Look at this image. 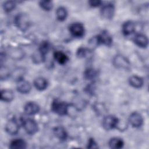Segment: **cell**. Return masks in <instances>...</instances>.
Returning a JSON list of instances; mask_svg holds the SVG:
<instances>
[{"instance_id":"28","label":"cell","mask_w":149,"mask_h":149,"mask_svg":"<svg viewBox=\"0 0 149 149\" xmlns=\"http://www.w3.org/2000/svg\"><path fill=\"white\" fill-rule=\"evenodd\" d=\"M96 71L93 69H87L84 73V78L87 80H92L96 76Z\"/></svg>"},{"instance_id":"23","label":"cell","mask_w":149,"mask_h":149,"mask_svg":"<svg viewBox=\"0 0 149 149\" xmlns=\"http://www.w3.org/2000/svg\"><path fill=\"white\" fill-rule=\"evenodd\" d=\"M32 59L36 63L42 62L45 59V55H44L39 49L36 51L32 55Z\"/></svg>"},{"instance_id":"26","label":"cell","mask_w":149,"mask_h":149,"mask_svg":"<svg viewBox=\"0 0 149 149\" xmlns=\"http://www.w3.org/2000/svg\"><path fill=\"white\" fill-rule=\"evenodd\" d=\"M40 7L44 10L49 11L53 7V3L51 1H41L39 2Z\"/></svg>"},{"instance_id":"2","label":"cell","mask_w":149,"mask_h":149,"mask_svg":"<svg viewBox=\"0 0 149 149\" xmlns=\"http://www.w3.org/2000/svg\"><path fill=\"white\" fill-rule=\"evenodd\" d=\"M15 23L19 30L26 31L29 27L30 20L26 14L21 13L15 17Z\"/></svg>"},{"instance_id":"10","label":"cell","mask_w":149,"mask_h":149,"mask_svg":"<svg viewBox=\"0 0 149 149\" xmlns=\"http://www.w3.org/2000/svg\"><path fill=\"white\" fill-rule=\"evenodd\" d=\"M16 88L18 92L21 94H27L30 92L31 88L30 83L23 79L17 81Z\"/></svg>"},{"instance_id":"30","label":"cell","mask_w":149,"mask_h":149,"mask_svg":"<svg viewBox=\"0 0 149 149\" xmlns=\"http://www.w3.org/2000/svg\"><path fill=\"white\" fill-rule=\"evenodd\" d=\"M86 49L84 48H80L77 52V55L79 58L84 57L86 54Z\"/></svg>"},{"instance_id":"21","label":"cell","mask_w":149,"mask_h":149,"mask_svg":"<svg viewBox=\"0 0 149 149\" xmlns=\"http://www.w3.org/2000/svg\"><path fill=\"white\" fill-rule=\"evenodd\" d=\"M124 144L123 141L119 138L114 137L111 139L109 141V146L110 148L113 149H119L123 147Z\"/></svg>"},{"instance_id":"4","label":"cell","mask_w":149,"mask_h":149,"mask_svg":"<svg viewBox=\"0 0 149 149\" xmlns=\"http://www.w3.org/2000/svg\"><path fill=\"white\" fill-rule=\"evenodd\" d=\"M119 120L115 116L107 115L102 120V126L106 130H110L118 126Z\"/></svg>"},{"instance_id":"6","label":"cell","mask_w":149,"mask_h":149,"mask_svg":"<svg viewBox=\"0 0 149 149\" xmlns=\"http://www.w3.org/2000/svg\"><path fill=\"white\" fill-rule=\"evenodd\" d=\"M69 31L74 37H81L84 34V27L80 23H74L69 26Z\"/></svg>"},{"instance_id":"32","label":"cell","mask_w":149,"mask_h":149,"mask_svg":"<svg viewBox=\"0 0 149 149\" xmlns=\"http://www.w3.org/2000/svg\"><path fill=\"white\" fill-rule=\"evenodd\" d=\"M88 3H89L90 5L91 6H93V7H97V6H100L102 2L100 1L95 0V1H90L88 2Z\"/></svg>"},{"instance_id":"12","label":"cell","mask_w":149,"mask_h":149,"mask_svg":"<svg viewBox=\"0 0 149 149\" xmlns=\"http://www.w3.org/2000/svg\"><path fill=\"white\" fill-rule=\"evenodd\" d=\"M134 43L141 48H146L148 45V38L146 36L143 34H137L133 38Z\"/></svg>"},{"instance_id":"5","label":"cell","mask_w":149,"mask_h":149,"mask_svg":"<svg viewBox=\"0 0 149 149\" xmlns=\"http://www.w3.org/2000/svg\"><path fill=\"white\" fill-rule=\"evenodd\" d=\"M22 125L25 131L29 134H34L38 130L37 123L32 119H24L22 121Z\"/></svg>"},{"instance_id":"3","label":"cell","mask_w":149,"mask_h":149,"mask_svg":"<svg viewBox=\"0 0 149 149\" xmlns=\"http://www.w3.org/2000/svg\"><path fill=\"white\" fill-rule=\"evenodd\" d=\"M113 65L116 68L128 70L130 68V63L129 60L122 55H116L112 61Z\"/></svg>"},{"instance_id":"29","label":"cell","mask_w":149,"mask_h":149,"mask_svg":"<svg viewBox=\"0 0 149 149\" xmlns=\"http://www.w3.org/2000/svg\"><path fill=\"white\" fill-rule=\"evenodd\" d=\"M10 75H11V73H10L9 70L7 68L3 67L2 66H1V71H0L1 79L5 80V79H8Z\"/></svg>"},{"instance_id":"9","label":"cell","mask_w":149,"mask_h":149,"mask_svg":"<svg viewBox=\"0 0 149 149\" xmlns=\"http://www.w3.org/2000/svg\"><path fill=\"white\" fill-rule=\"evenodd\" d=\"M19 129V125L18 122L15 119L9 120L5 126V130L8 133L11 135L16 134Z\"/></svg>"},{"instance_id":"18","label":"cell","mask_w":149,"mask_h":149,"mask_svg":"<svg viewBox=\"0 0 149 149\" xmlns=\"http://www.w3.org/2000/svg\"><path fill=\"white\" fill-rule=\"evenodd\" d=\"M54 133L60 140H65L68 137V133L66 130L62 126H57L55 127L54 129Z\"/></svg>"},{"instance_id":"15","label":"cell","mask_w":149,"mask_h":149,"mask_svg":"<svg viewBox=\"0 0 149 149\" xmlns=\"http://www.w3.org/2000/svg\"><path fill=\"white\" fill-rule=\"evenodd\" d=\"M129 83L131 86L134 88H141L144 83L143 79L137 76H132L129 79Z\"/></svg>"},{"instance_id":"31","label":"cell","mask_w":149,"mask_h":149,"mask_svg":"<svg viewBox=\"0 0 149 149\" xmlns=\"http://www.w3.org/2000/svg\"><path fill=\"white\" fill-rule=\"evenodd\" d=\"M88 148H98V146L97 145V143L94 141V139H90L89 140L88 144Z\"/></svg>"},{"instance_id":"13","label":"cell","mask_w":149,"mask_h":149,"mask_svg":"<svg viewBox=\"0 0 149 149\" xmlns=\"http://www.w3.org/2000/svg\"><path fill=\"white\" fill-rule=\"evenodd\" d=\"M100 44H104L107 46H111L112 42V39L111 35L107 31H103L100 35L98 36Z\"/></svg>"},{"instance_id":"24","label":"cell","mask_w":149,"mask_h":149,"mask_svg":"<svg viewBox=\"0 0 149 149\" xmlns=\"http://www.w3.org/2000/svg\"><path fill=\"white\" fill-rule=\"evenodd\" d=\"M10 56L13 59H20L23 56V52L19 48H13L10 52Z\"/></svg>"},{"instance_id":"19","label":"cell","mask_w":149,"mask_h":149,"mask_svg":"<svg viewBox=\"0 0 149 149\" xmlns=\"http://www.w3.org/2000/svg\"><path fill=\"white\" fill-rule=\"evenodd\" d=\"M0 97L1 100L5 102H10L14 98V94L12 90L5 89L1 90L0 93Z\"/></svg>"},{"instance_id":"11","label":"cell","mask_w":149,"mask_h":149,"mask_svg":"<svg viewBox=\"0 0 149 149\" xmlns=\"http://www.w3.org/2000/svg\"><path fill=\"white\" fill-rule=\"evenodd\" d=\"M24 110L26 114L32 115L36 114L39 112L40 107L36 102H29L25 105Z\"/></svg>"},{"instance_id":"22","label":"cell","mask_w":149,"mask_h":149,"mask_svg":"<svg viewBox=\"0 0 149 149\" xmlns=\"http://www.w3.org/2000/svg\"><path fill=\"white\" fill-rule=\"evenodd\" d=\"M68 15L67 10L63 6L59 7L56 11V16L59 21H63L66 19Z\"/></svg>"},{"instance_id":"20","label":"cell","mask_w":149,"mask_h":149,"mask_svg":"<svg viewBox=\"0 0 149 149\" xmlns=\"http://www.w3.org/2000/svg\"><path fill=\"white\" fill-rule=\"evenodd\" d=\"M26 147L25 141L21 139L13 140L10 144V148L12 149H22Z\"/></svg>"},{"instance_id":"7","label":"cell","mask_w":149,"mask_h":149,"mask_svg":"<svg viewBox=\"0 0 149 149\" xmlns=\"http://www.w3.org/2000/svg\"><path fill=\"white\" fill-rule=\"evenodd\" d=\"M115 13V7L111 3L104 5L101 9V15L105 19H112Z\"/></svg>"},{"instance_id":"8","label":"cell","mask_w":149,"mask_h":149,"mask_svg":"<svg viewBox=\"0 0 149 149\" xmlns=\"http://www.w3.org/2000/svg\"><path fill=\"white\" fill-rule=\"evenodd\" d=\"M130 124L134 127H140L143 123V119L142 116L138 112H134L130 114L129 118Z\"/></svg>"},{"instance_id":"17","label":"cell","mask_w":149,"mask_h":149,"mask_svg":"<svg viewBox=\"0 0 149 149\" xmlns=\"http://www.w3.org/2000/svg\"><path fill=\"white\" fill-rule=\"evenodd\" d=\"M34 86L38 90L42 91L47 88L48 82L45 79L40 77L34 80Z\"/></svg>"},{"instance_id":"16","label":"cell","mask_w":149,"mask_h":149,"mask_svg":"<svg viewBox=\"0 0 149 149\" xmlns=\"http://www.w3.org/2000/svg\"><path fill=\"white\" fill-rule=\"evenodd\" d=\"M54 56L56 61L61 65L65 64L69 60L68 56L62 51H56L54 52Z\"/></svg>"},{"instance_id":"25","label":"cell","mask_w":149,"mask_h":149,"mask_svg":"<svg viewBox=\"0 0 149 149\" xmlns=\"http://www.w3.org/2000/svg\"><path fill=\"white\" fill-rule=\"evenodd\" d=\"M88 47L89 50H93L94 48H95L98 45L101 44L98 36H97L92 37L88 41Z\"/></svg>"},{"instance_id":"14","label":"cell","mask_w":149,"mask_h":149,"mask_svg":"<svg viewBox=\"0 0 149 149\" xmlns=\"http://www.w3.org/2000/svg\"><path fill=\"white\" fill-rule=\"evenodd\" d=\"M135 31V24L132 21L125 22L122 26V32L125 36H129Z\"/></svg>"},{"instance_id":"1","label":"cell","mask_w":149,"mask_h":149,"mask_svg":"<svg viewBox=\"0 0 149 149\" xmlns=\"http://www.w3.org/2000/svg\"><path fill=\"white\" fill-rule=\"evenodd\" d=\"M52 111L59 115H66L69 111V105L65 102L56 99L51 104Z\"/></svg>"},{"instance_id":"27","label":"cell","mask_w":149,"mask_h":149,"mask_svg":"<svg viewBox=\"0 0 149 149\" xmlns=\"http://www.w3.org/2000/svg\"><path fill=\"white\" fill-rule=\"evenodd\" d=\"M16 7V3L14 1H9L5 2L3 5V8L5 12H9L13 10Z\"/></svg>"}]
</instances>
